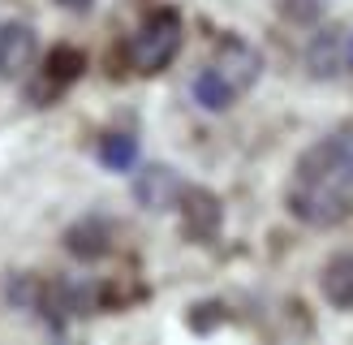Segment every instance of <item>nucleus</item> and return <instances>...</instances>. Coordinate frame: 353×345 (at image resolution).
<instances>
[{"instance_id":"nucleus-13","label":"nucleus","mask_w":353,"mask_h":345,"mask_svg":"<svg viewBox=\"0 0 353 345\" xmlns=\"http://www.w3.org/2000/svg\"><path fill=\"white\" fill-rule=\"evenodd\" d=\"M349 69H353V34H349Z\"/></svg>"},{"instance_id":"nucleus-8","label":"nucleus","mask_w":353,"mask_h":345,"mask_svg":"<svg viewBox=\"0 0 353 345\" xmlns=\"http://www.w3.org/2000/svg\"><path fill=\"white\" fill-rule=\"evenodd\" d=\"M190 91H194V99H199V108H207V112H224L228 103L237 99L233 91H228V82H224V78H220L211 65L203 69L199 78H194V86H190Z\"/></svg>"},{"instance_id":"nucleus-5","label":"nucleus","mask_w":353,"mask_h":345,"mask_svg":"<svg viewBox=\"0 0 353 345\" xmlns=\"http://www.w3.org/2000/svg\"><path fill=\"white\" fill-rule=\"evenodd\" d=\"M306 65L314 78H332L341 74V69H349V34L345 30H319L306 48Z\"/></svg>"},{"instance_id":"nucleus-2","label":"nucleus","mask_w":353,"mask_h":345,"mask_svg":"<svg viewBox=\"0 0 353 345\" xmlns=\"http://www.w3.org/2000/svg\"><path fill=\"white\" fill-rule=\"evenodd\" d=\"M176 48H181V17L176 13H155L130 39V65L138 74H160V69L176 57Z\"/></svg>"},{"instance_id":"nucleus-4","label":"nucleus","mask_w":353,"mask_h":345,"mask_svg":"<svg viewBox=\"0 0 353 345\" xmlns=\"http://www.w3.org/2000/svg\"><path fill=\"white\" fill-rule=\"evenodd\" d=\"M34 52H39V39L26 22H5L0 26V78H22L34 65Z\"/></svg>"},{"instance_id":"nucleus-11","label":"nucleus","mask_w":353,"mask_h":345,"mask_svg":"<svg viewBox=\"0 0 353 345\" xmlns=\"http://www.w3.org/2000/svg\"><path fill=\"white\" fill-rule=\"evenodd\" d=\"M289 17H297V22H314V17L323 13V0H285Z\"/></svg>"},{"instance_id":"nucleus-7","label":"nucleus","mask_w":353,"mask_h":345,"mask_svg":"<svg viewBox=\"0 0 353 345\" xmlns=\"http://www.w3.org/2000/svg\"><path fill=\"white\" fill-rule=\"evenodd\" d=\"M319 289H323V298H327L332 306L353 310V250L327 259V268H323V276H319Z\"/></svg>"},{"instance_id":"nucleus-6","label":"nucleus","mask_w":353,"mask_h":345,"mask_svg":"<svg viewBox=\"0 0 353 345\" xmlns=\"http://www.w3.org/2000/svg\"><path fill=\"white\" fill-rule=\"evenodd\" d=\"M134 195L143 207H151V212H164V207H172L176 199H181V181H176V172L172 168H143L138 172V181H134Z\"/></svg>"},{"instance_id":"nucleus-12","label":"nucleus","mask_w":353,"mask_h":345,"mask_svg":"<svg viewBox=\"0 0 353 345\" xmlns=\"http://www.w3.org/2000/svg\"><path fill=\"white\" fill-rule=\"evenodd\" d=\"M65 9H74V13H82V9H91V0H61Z\"/></svg>"},{"instance_id":"nucleus-10","label":"nucleus","mask_w":353,"mask_h":345,"mask_svg":"<svg viewBox=\"0 0 353 345\" xmlns=\"http://www.w3.org/2000/svg\"><path fill=\"white\" fill-rule=\"evenodd\" d=\"M99 160L108 164V168H130L138 160V143L130 134H112V138H103L99 143Z\"/></svg>"},{"instance_id":"nucleus-1","label":"nucleus","mask_w":353,"mask_h":345,"mask_svg":"<svg viewBox=\"0 0 353 345\" xmlns=\"http://www.w3.org/2000/svg\"><path fill=\"white\" fill-rule=\"evenodd\" d=\"M289 212L310 229H332L353 212V121L297 160Z\"/></svg>"},{"instance_id":"nucleus-9","label":"nucleus","mask_w":353,"mask_h":345,"mask_svg":"<svg viewBox=\"0 0 353 345\" xmlns=\"http://www.w3.org/2000/svg\"><path fill=\"white\" fill-rule=\"evenodd\" d=\"M69 250L82 255V259L103 255V250H108V233H103V224L86 220V224H78V229H69Z\"/></svg>"},{"instance_id":"nucleus-3","label":"nucleus","mask_w":353,"mask_h":345,"mask_svg":"<svg viewBox=\"0 0 353 345\" xmlns=\"http://www.w3.org/2000/svg\"><path fill=\"white\" fill-rule=\"evenodd\" d=\"M211 69L228 82V91L241 95V91H250V86L259 82L263 74V57L250 48V43H241V39H228L220 52H216V61H211Z\"/></svg>"}]
</instances>
